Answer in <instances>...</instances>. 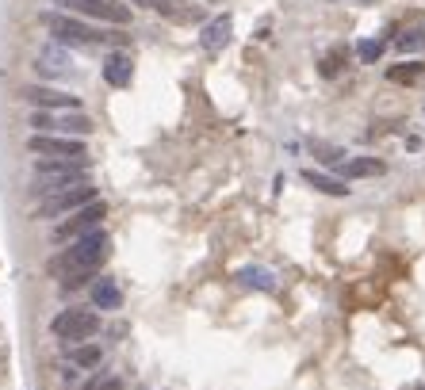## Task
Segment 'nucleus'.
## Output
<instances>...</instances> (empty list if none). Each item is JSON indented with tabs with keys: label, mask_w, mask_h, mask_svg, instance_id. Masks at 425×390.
<instances>
[{
	"label": "nucleus",
	"mask_w": 425,
	"mask_h": 390,
	"mask_svg": "<svg viewBox=\"0 0 425 390\" xmlns=\"http://www.w3.org/2000/svg\"><path fill=\"white\" fill-rule=\"evenodd\" d=\"M92 126L96 123H92L84 111H77V108L62 111V115H50V111L35 108V115H31V130L35 134H77V138H88Z\"/></svg>",
	"instance_id": "3"
},
{
	"label": "nucleus",
	"mask_w": 425,
	"mask_h": 390,
	"mask_svg": "<svg viewBox=\"0 0 425 390\" xmlns=\"http://www.w3.org/2000/svg\"><path fill=\"white\" fill-rule=\"evenodd\" d=\"M134 4H142V8H158V0H134Z\"/></svg>",
	"instance_id": "23"
},
{
	"label": "nucleus",
	"mask_w": 425,
	"mask_h": 390,
	"mask_svg": "<svg viewBox=\"0 0 425 390\" xmlns=\"http://www.w3.org/2000/svg\"><path fill=\"white\" fill-rule=\"evenodd\" d=\"M242 283L245 287H257V291H272L276 275L268 272V268H242Z\"/></svg>",
	"instance_id": "17"
},
{
	"label": "nucleus",
	"mask_w": 425,
	"mask_h": 390,
	"mask_svg": "<svg viewBox=\"0 0 425 390\" xmlns=\"http://www.w3.org/2000/svg\"><path fill=\"white\" fill-rule=\"evenodd\" d=\"M341 58H345V50H330V54H325V61L318 66V73H322V77H337V69H341Z\"/></svg>",
	"instance_id": "21"
},
{
	"label": "nucleus",
	"mask_w": 425,
	"mask_h": 390,
	"mask_svg": "<svg viewBox=\"0 0 425 390\" xmlns=\"http://www.w3.org/2000/svg\"><path fill=\"white\" fill-rule=\"evenodd\" d=\"M341 180H364V176H379L384 173V161L379 157H352V161H341Z\"/></svg>",
	"instance_id": "12"
},
{
	"label": "nucleus",
	"mask_w": 425,
	"mask_h": 390,
	"mask_svg": "<svg viewBox=\"0 0 425 390\" xmlns=\"http://www.w3.org/2000/svg\"><path fill=\"white\" fill-rule=\"evenodd\" d=\"M230 31H234V19H230V16H215L207 27H203V35H200L203 50H207V54H218L226 42H230Z\"/></svg>",
	"instance_id": "11"
},
{
	"label": "nucleus",
	"mask_w": 425,
	"mask_h": 390,
	"mask_svg": "<svg viewBox=\"0 0 425 390\" xmlns=\"http://www.w3.org/2000/svg\"><path fill=\"white\" fill-rule=\"evenodd\" d=\"M77 12H81V16H88V19L115 23V27L131 23V8H126L123 0H81V4H77Z\"/></svg>",
	"instance_id": "8"
},
{
	"label": "nucleus",
	"mask_w": 425,
	"mask_h": 390,
	"mask_svg": "<svg viewBox=\"0 0 425 390\" xmlns=\"http://www.w3.org/2000/svg\"><path fill=\"white\" fill-rule=\"evenodd\" d=\"M303 180H307L310 188L325 191V195H349V184L334 180V176H325V173H314V168H307V173H303Z\"/></svg>",
	"instance_id": "14"
},
{
	"label": "nucleus",
	"mask_w": 425,
	"mask_h": 390,
	"mask_svg": "<svg viewBox=\"0 0 425 390\" xmlns=\"http://www.w3.org/2000/svg\"><path fill=\"white\" fill-rule=\"evenodd\" d=\"M108 257H111V237L96 226V230L73 237V245L54 260L50 272H92V268H100Z\"/></svg>",
	"instance_id": "1"
},
{
	"label": "nucleus",
	"mask_w": 425,
	"mask_h": 390,
	"mask_svg": "<svg viewBox=\"0 0 425 390\" xmlns=\"http://www.w3.org/2000/svg\"><path fill=\"white\" fill-rule=\"evenodd\" d=\"M92 199H96V188H92V184H73L69 191H58V195H50V199H42L35 215H39V218L73 215L77 207H84V203H92Z\"/></svg>",
	"instance_id": "7"
},
{
	"label": "nucleus",
	"mask_w": 425,
	"mask_h": 390,
	"mask_svg": "<svg viewBox=\"0 0 425 390\" xmlns=\"http://www.w3.org/2000/svg\"><path fill=\"white\" fill-rule=\"evenodd\" d=\"M27 150L39 153V157H73V161H88L84 138H77V134H31Z\"/></svg>",
	"instance_id": "5"
},
{
	"label": "nucleus",
	"mask_w": 425,
	"mask_h": 390,
	"mask_svg": "<svg viewBox=\"0 0 425 390\" xmlns=\"http://www.w3.org/2000/svg\"><path fill=\"white\" fill-rule=\"evenodd\" d=\"M384 50H387L384 39H360L357 42V58L364 61V66H375V61L384 58Z\"/></svg>",
	"instance_id": "16"
},
{
	"label": "nucleus",
	"mask_w": 425,
	"mask_h": 390,
	"mask_svg": "<svg viewBox=\"0 0 425 390\" xmlns=\"http://www.w3.org/2000/svg\"><path fill=\"white\" fill-rule=\"evenodd\" d=\"M104 352L96 349V344H77V349H69V360H73L77 367H96L100 364Z\"/></svg>",
	"instance_id": "19"
},
{
	"label": "nucleus",
	"mask_w": 425,
	"mask_h": 390,
	"mask_svg": "<svg viewBox=\"0 0 425 390\" xmlns=\"http://www.w3.org/2000/svg\"><path fill=\"white\" fill-rule=\"evenodd\" d=\"M92 302H96L100 310H119V306H123V291L115 287V280L104 275V280L92 287Z\"/></svg>",
	"instance_id": "13"
},
{
	"label": "nucleus",
	"mask_w": 425,
	"mask_h": 390,
	"mask_svg": "<svg viewBox=\"0 0 425 390\" xmlns=\"http://www.w3.org/2000/svg\"><path fill=\"white\" fill-rule=\"evenodd\" d=\"M104 215H108V207H104L100 199L84 203V207H77L73 215L66 218V222L54 226V241H73V237H81V233L96 230V226L104 222Z\"/></svg>",
	"instance_id": "6"
},
{
	"label": "nucleus",
	"mask_w": 425,
	"mask_h": 390,
	"mask_svg": "<svg viewBox=\"0 0 425 390\" xmlns=\"http://www.w3.org/2000/svg\"><path fill=\"white\" fill-rule=\"evenodd\" d=\"M42 23L50 27L54 42H62V46H96V42H108V31H96L84 19H73L66 12H46Z\"/></svg>",
	"instance_id": "2"
},
{
	"label": "nucleus",
	"mask_w": 425,
	"mask_h": 390,
	"mask_svg": "<svg viewBox=\"0 0 425 390\" xmlns=\"http://www.w3.org/2000/svg\"><path fill=\"white\" fill-rule=\"evenodd\" d=\"M50 329H54V337H62L66 344H81V340H88V337L100 333V318L92 314V310L69 306V310H62V314L50 322Z\"/></svg>",
	"instance_id": "4"
},
{
	"label": "nucleus",
	"mask_w": 425,
	"mask_h": 390,
	"mask_svg": "<svg viewBox=\"0 0 425 390\" xmlns=\"http://www.w3.org/2000/svg\"><path fill=\"white\" fill-rule=\"evenodd\" d=\"M395 46H399V54H422V50H425V27L402 31L399 39H395Z\"/></svg>",
	"instance_id": "15"
},
{
	"label": "nucleus",
	"mask_w": 425,
	"mask_h": 390,
	"mask_svg": "<svg viewBox=\"0 0 425 390\" xmlns=\"http://www.w3.org/2000/svg\"><path fill=\"white\" fill-rule=\"evenodd\" d=\"M81 390H123V379H119V375H100V379L84 382Z\"/></svg>",
	"instance_id": "20"
},
{
	"label": "nucleus",
	"mask_w": 425,
	"mask_h": 390,
	"mask_svg": "<svg viewBox=\"0 0 425 390\" xmlns=\"http://www.w3.org/2000/svg\"><path fill=\"white\" fill-rule=\"evenodd\" d=\"M54 4H58V8H66V12H77V4H81V0H54Z\"/></svg>",
	"instance_id": "22"
},
{
	"label": "nucleus",
	"mask_w": 425,
	"mask_h": 390,
	"mask_svg": "<svg viewBox=\"0 0 425 390\" xmlns=\"http://www.w3.org/2000/svg\"><path fill=\"white\" fill-rule=\"evenodd\" d=\"M422 61H406V66H391L387 69V81H395V84H410V81H417L422 77Z\"/></svg>",
	"instance_id": "18"
},
{
	"label": "nucleus",
	"mask_w": 425,
	"mask_h": 390,
	"mask_svg": "<svg viewBox=\"0 0 425 390\" xmlns=\"http://www.w3.org/2000/svg\"><path fill=\"white\" fill-rule=\"evenodd\" d=\"M104 81L111 84V88H131V81H134V61H131V54H123V50H115L108 61H104Z\"/></svg>",
	"instance_id": "10"
},
{
	"label": "nucleus",
	"mask_w": 425,
	"mask_h": 390,
	"mask_svg": "<svg viewBox=\"0 0 425 390\" xmlns=\"http://www.w3.org/2000/svg\"><path fill=\"white\" fill-rule=\"evenodd\" d=\"M23 100L31 108H42V111H69V108H81L77 96L69 92H58V88H46V84H35V88H23Z\"/></svg>",
	"instance_id": "9"
},
{
	"label": "nucleus",
	"mask_w": 425,
	"mask_h": 390,
	"mask_svg": "<svg viewBox=\"0 0 425 390\" xmlns=\"http://www.w3.org/2000/svg\"><path fill=\"white\" fill-rule=\"evenodd\" d=\"M422 390H425V387H422Z\"/></svg>",
	"instance_id": "24"
}]
</instances>
